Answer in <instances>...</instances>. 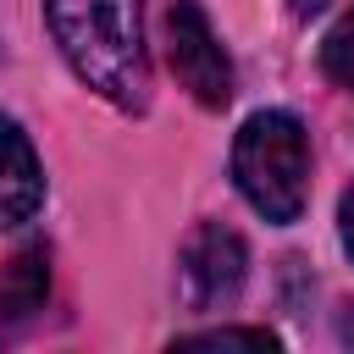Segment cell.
Listing matches in <instances>:
<instances>
[{
    "mask_svg": "<svg viewBox=\"0 0 354 354\" xmlns=\"http://www.w3.org/2000/svg\"><path fill=\"white\" fill-rule=\"evenodd\" d=\"M44 293H50V266H44V249L17 254V260H11V277H6V288H0V332H6V321L33 315V310L44 304Z\"/></svg>",
    "mask_w": 354,
    "mask_h": 354,
    "instance_id": "cell-6",
    "label": "cell"
},
{
    "mask_svg": "<svg viewBox=\"0 0 354 354\" xmlns=\"http://www.w3.org/2000/svg\"><path fill=\"white\" fill-rule=\"evenodd\" d=\"M39 205H44V166L28 144V133L11 116H0V227L33 221Z\"/></svg>",
    "mask_w": 354,
    "mask_h": 354,
    "instance_id": "cell-5",
    "label": "cell"
},
{
    "mask_svg": "<svg viewBox=\"0 0 354 354\" xmlns=\"http://www.w3.org/2000/svg\"><path fill=\"white\" fill-rule=\"evenodd\" d=\"M232 343H243V348H277V337L266 326H216V332L183 337V348H232Z\"/></svg>",
    "mask_w": 354,
    "mask_h": 354,
    "instance_id": "cell-8",
    "label": "cell"
},
{
    "mask_svg": "<svg viewBox=\"0 0 354 354\" xmlns=\"http://www.w3.org/2000/svg\"><path fill=\"white\" fill-rule=\"evenodd\" d=\"M321 6H326V0H288V11H293V17H299V22H310V17H315V11H321Z\"/></svg>",
    "mask_w": 354,
    "mask_h": 354,
    "instance_id": "cell-10",
    "label": "cell"
},
{
    "mask_svg": "<svg viewBox=\"0 0 354 354\" xmlns=\"http://www.w3.org/2000/svg\"><path fill=\"white\" fill-rule=\"evenodd\" d=\"M249 277V249L232 227L221 221H205L188 232L183 254H177V288H183V304L188 310H221L238 299Z\"/></svg>",
    "mask_w": 354,
    "mask_h": 354,
    "instance_id": "cell-4",
    "label": "cell"
},
{
    "mask_svg": "<svg viewBox=\"0 0 354 354\" xmlns=\"http://www.w3.org/2000/svg\"><path fill=\"white\" fill-rule=\"evenodd\" d=\"M50 33L66 66L122 111L149 105V44L144 0H44Z\"/></svg>",
    "mask_w": 354,
    "mask_h": 354,
    "instance_id": "cell-1",
    "label": "cell"
},
{
    "mask_svg": "<svg viewBox=\"0 0 354 354\" xmlns=\"http://www.w3.org/2000/svg\"><path fill=\"white\" fill-rule=\"evenodd\" d=\"M321 72H326L337 88L354 94V11H343V17L332 22V33L321 39Z\"/></svg>",
    "mask_w": 354,
    "mask_h": 354,
    "instance_id": "cell-7",
    "label": "cell"
},
{
    "mask_svg": "<svg viewBox=\"0 0 354 354\" xmlns=\"http://www.w3.org/2000/svg\"><path fill=\"white\" fill-rule=\"evenodd\" d=\"M337 232H343V249L354 254V188H348L343 205H337Z\"/></svg>",
    "mask_w": 354,
    "mask_h": 354,
    "instance_id": "cell-9",
    "label": "cell"
},
{
    "mask_svg": "<svg viewBox=\"0 0 354 354\" xmlns=\"http://www.w3.org/2000/svg\"><path fill=\"white\" fill-rule=\"evenodd\" d=\"M232 183L271 221L293 227L310 205V133L293 111H254L232 138Z\"/></svg>",
    "mask_w": 354,
    "mask_h": 354,
    "instance_id": "cell-2",
    "label": "cell"
},
{
    "mask_svg": "<svg viewBox=\"0 0 354 354\" xmlns=\"http://www.w3.org/2000/svg\"><path fill=\"white\" fill-rule=\"evenodd\" d=\"M166 50H171V72L177 83L205 105V111H221L232 100V61L210 28V17L194 6V0H177L166 11Z\"/></svg>",
    "mask_w": 354,
    "mask_h": 354,
    "instance_id": "cell-3",
    "label": "cell"
}]
</instances>
